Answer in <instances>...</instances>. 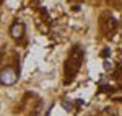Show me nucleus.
Masks as SVG:
<instances>
[{"label":"nucleus","mask_w":122,"mask_h":116,"mask_svg":"<svg viewBox=\"0 0 122 116\" xmlns=\"http://www.w3.org/2000/svg\"><path fill=\"white\" fill-rule=\"evenodd\" d=\"M83 56H85V52L80 46H73L72 48L70 54H68V59H67V64H65V82H70V80L75 78L76 72L81 67Z\"/></svg>","instance_id":"1"},{"label":"nucleus","mask_w":122,"mask_h":116,"mask_svg":"<svg viewBox=\"0 0 122 116\" xmlns=\"http://www.w3.org/2000/svg\"><path fill=\"white\" fill-rule=\"evenodd\" d=\"M18 80V74L13 70V69H5L0 72V82L5 83V85H13L15 82Z\"/></svg>","instance_id":"2"},{"label":"nucleus","mask_w":122,"mask_h":116,"mask_svg":"<svg viewBox=\"0 0 122 116\" xmlns=\"http://www.w3.org/2000/svg\"><path fill=\"white\" fill-rule=\"evenodd\" d=\"M10 34L15 39H20L25 34V25H23V23H13V25L10 26Z\"/></svg>","instance_id":"3"},{"label":"nucleus","mask_w":122,"mask_h":116,"mask_svg":"<svg viewBox=\"0 0 122 116\" xmlns=\"http://www.w3.org/2000/svg\"><path fill=\"white\" fill-rule=\"evenodd\" d=\"M116 28H117V21L111 17V18H107L106 21H104V31L107 33V34H111V33H114L116 31Z\"/></svg>","instance_id":"4"},{"label":"nucleus","mask_w":122,"mask_h":116,"mask_svg":"<svg viewBox=\"0 0 122 116\" xmlns=\"http://www.w3.org/2000/svg\"><path fill=\"white\" fill-rule=\"evenodd\" d=\"M107 54H109V51H107V49H104L103 52H101V56H107Z\"/></svg>","instance_id":"5"}]
</instances>
